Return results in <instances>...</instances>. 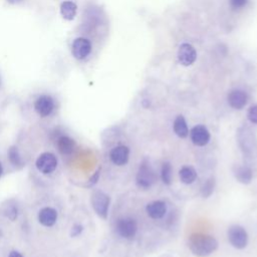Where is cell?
I'll return each mask as SVG.
<instances>
[{"label":"cell","instance_id":"1","mask_svg":"<svg viewBox=\"0 0 257 257\" xmlns=\"http://www.w3.org/2000/svg\"><path fill=\"white\" fill-rule=\"evenodd\" d=\"M188 246L195 256L206 257L212 254L218 248V241L211 235L194 233L189 238Z\"/></svg>","mask_w":257,"mask_h":257},{"label":"cell","instance_id":"2","mask_svg":"<svg viewBox=\"0 0 257 257\" xmlns=\"http://www.w3.org/2000/svg\"><path fill=\"white\" fill-rule=\"evenodd\" d=\"M157 181V175L149 163V161L144 160L138 170L137 177H136V183L139 188L142 189H150L155 182Z\"/></svg>","mask_w":257,"mask_h":257},{"label":"cell","instance_id":"3","mask_svg":"<svg viewBox=\"0 0 257 257\" xmlns=\"http://www.w3.org/2000/svg\"><path fill=\"white\" fill-rule=\"evenodd\" d=\"M91 206L94 212L102 219H106L108 215L110 198L109 196L101 190H95L91 194L90 198Z\"/></svg>","mask_w":257,"mask_h":257},{"label":"cell","instance_id":"4","mask_svg":"<svg viewBox=\"0 0 257 257\" xmlns=\"http://www.w3.org/2000/svg\"><path fill=\"white\" fill-rule=\"evenodd\" d=\"M228 240L236 249H244L248 243L247 231L240 225H233L228 229Z\"/></svg>","mask_w":257,"mask_h":257},{"label":"cell","instance_id":"5","mask_svg":"<svg viewBox=\"0 0 257 257\" xmlns=\"http://www.w3.org/2000/svg\"><path fill=\"white\" fill-rule=\"evenodd\" d=\"M115 230L117 234L127 240L133 239L138 231V224L137 221L133 218L125 217L117 220Z\"/></svg>","mask_w":257,"mask_h":257},{"label":"cell","instance_id":"6","mask_svg":"<svg viewBox=\"0 0 257 257\" xmlns=\"http://www.w3.org/2000/svg\"><path fill=\"white\" fill-rule=\"evenodd\" d=\"M35 165L42 174H51L57 167V159L53 154L46 152L37 158Z\"/></svg>","mask_w":257,"mask_h":257},{"label":"cell","instance_id":"7","mask_svg":"<svg viewBox=\"0 0 257 257\" xmlns=\"http://www.w3.org/2000/svg\"><path fill=\"white\" fill-rule=\"evenodd\" d=\"M71 52L72 55L76 59H84L86 58L89 53L91 52V43L87 38L84 37H78L76 38L71 46Z\"/></svg>","mask_w":257,"mask_h":257},{"label":"cell","instance_id":"8","mask_svg":"<svg viewBox=\"0 0 257 257\" xmlns=\"http://www.w3.org/2000/svg\"><path fill=\"white\" fill-rule=\"evenodd\" d=\"M35 111L42 117L48 116L54 109V100L50 95L42 94L34 102Z\"/></svg>","mask_w":257,"mask_h":257},{"label":"cell","instance_id":"9","mask_svg":"<svg viewBox=\"0 0 257 257\" xmlns=\"http://www.w3.org/2000/svg\"><path fill=\"white\" fill-rule=\"evenodd\" d=\"M197 58V52L190 43H182L178 49L179 62L184 66H189L195 62Z\"/></svg>","mask_w":257,"mask_h":257},{"label":"cell","instance_id":"10","mask_svg":"<svg viewBox=\"0 0 257 257\" xmlns=\"http://www.w3.org/2000/svg\"><path fill=\"white\" fill-rule=\"evenodd\" d=\"M190 138L194 145L204 147L210 141V133L205 125L197 124L190 131Z\"/></svg>","mask_w":257,"mask_h":257},{"label":"cell","instance_id":"11","mask_svg":"<svg viewBox=\"0 0 257 257\" xmlns=\"http://www.w3.org/2000/svg\"><path fill=\"white\" fill-rule=\"evenodd\" d=\"M238 142L241 150L245 154H250L254 148V137L247 127H241L238 131Z\"/></svg>","mask_w":257,"mask_h":257},{"label":"cell","instance_id":"12","mask_svg":"<svg viewBox=\"0 0 257 257\" xmlns=\"http://www.w3.org/2000/svg\"><path fill=\"white\" fill-rule=\"evenodd\" d=\"M248 101V95L244 90L233 89L228 94V103L235 109H242Z\"/></svg>","mask_w":257,"mask_h":257},{"label":"cell","instance_id":"13","mask_svg":"<svg viewBox=\"0 0 257 257\" xmlns=\"http://www.w3.org/2000/svg\"><path fill=\"white\" fill-rule=\"evenodd\" d=\"M130 158V149L125 146L114 147L109 153L110 161L116 166H124Z\"/></svg>","mask_w":257,"mask_h":257},{"label":"cell","instance_id":"14","mask_svg":"<svg viewBox=\"0 0 257 257\" xmlns=\"http://www.w3.org/2000/svg\"><path fill=\"white\" fill-rule=\"evenodd\" d=\"M146 211L149 217H151L152 219H162L167 212V205L164 201L161 200L153 201L147 205Z\"/></svg>","mask_w":257,"mask_h":257},{"label":"cell","instance_id":"15","mask_svg":"<svg viewBox=\"0 0 257 257\" xmlns=\"http://www.w3.org/2000/svg\"><path fill=\"white\" fill-rule=\"evenodd\" d=\"M57 220V212L51 207H44L38 213V221L45 227H51Z\"/></svg>","mask_w":257,"mask_h":257},{"label":"cell","instance_id":"16","mask_svg":"<svg viewBox=\"0 0 257 257\" xmlns=\"http://www.w3.org/2000/svg\"><path fill=\"white\" fill-rule=\"evenodd\" d=\"M234 176L236 180L244 185L250 184L253 178L252 170L247 166H236L234 168Z\"/></svg>","mask_w":257,"mask_h":257},{"label":"cell","instance_id":"17","mask_svg":"<svg viewBox=\"0 0 257 257\" xmlns=\"http://www.w3.org/2000/svg\"><path fill=\"white\" fill-rule=\"evenodd\" d=\"M57 148L62 155H70L75 149V143L69 137L62 136L57 140Z\"/></svg>","mask_w":257,"mask_h":257},{"label":"cell","instance_id":"18","mask_svg":"<svg viewBox=\"0 0 257 257\" xmlns=\"http://www.w3.org/2000/svg\"><path fill=\"white\" fill-rule=\"evenodd\" d=\"M77 11V6L72 1H64L60 5V13L61 16L66 20L74 19Z\"/></svg>","mask_w":257,"mask_h":257},{"label":"cell","instance_id":"19","mask_svg":"<svg viewBox=\"0 0 257 257\" xmlns=\"http://www.w3.org/2000/svg\"><path fill=\"white\" fill-rule=\"evenodd\" d=\"M173 128H174L175 134L182 139L187 138L189 135V128H188L186 119L184 118L183 115H178L175 118L174 123H173Z\"/></svg>","mask_w":257,"mask_h":257},{"label":"cell","instance_id":"20","mask_svg":"<svg viewBox=\"0 0 257 257\" xmlns=\"http://www.w3.org/2000/svg\"><path fill=\"white\" fill-rule=\"evenodd\" d=\"M180 180L182 183L186 185H190L195 182L197 178V172L196 170L191 166H184L180 172H179Z\"/></svg>","mask_w":257,"mask_h":257},{"label":"cell","instance_id":"21","mask_svg":"<svg viewBox=\"0 0 257 257\" xmlns=\"http://www.w3.org/2000/svg\"><path fill=\"white\" fill-rule=\"evenodd\" d=\"M215 189V179L213 177H210L207 179L204 184L201 187V195L203 198H209Z\"/></svg>","mask_w":257,"mask_h":257},{"label":"cell","instance_id":"22","mask_svg":"<svg viewBox=\"0 0 257 257\" xmlns=\"http://www.w3.org/2000/svg\"><path fill=\"white\" fill-rule=\"evenodd\" d=\"M8 159H9L10 163L15 167H21L23 165V162H22V159L20 157L19 151L14 146L10 147V149L8 150Z\"/></svg>","mask_w":257,"mask_h":257},{"label":"cell","instance_id":"23","mask_svg":"<svg viewBox=\"0 0 257 257\" xmlns=\"http://www.w3.org/2000/svg\"><path fill=\"white\" fill-rule=\"evenodd\" d=\"M161 178L165 185H170L172 183V166L169 162L163 163L161 170Z\"/></svg>","mask_w":257,"mask_h":257},{"label":"cell","instance_id":"24","mask_svg":"<svg viewBox=\"0 0 257 257\" xmlns=\"http://www.w3.org/2000/svg\"><path fill=\"white\" fill-rule=\"evenodd\" d=\"M247 117L252 123L257 124V104L250 106V108L247 111Z\"/></svg>","mask_w":257,"mask_h":257},{"label":"cell","instance_id":"25","mask_svg":"<svg viewBox=\"0 0 257 257\" xmlns=\"http://www.w3.org/2000/svg\"><path fill=\"white\" fill-rule=\"evenodd\" d=\"M100 168H98L95 172H94V174L90 177V179L88 180V182H87V187H92V186H94L96 183H97V181H98V179H99V176H100Z\"/></svg>","mask_w":257,"mask_h":257},{"label":"cell","instance_id":"26","mask_svg":"<svg viewBox=\"0 0 257 257\" xmlns=\"http://www.w3.org/2000/svg\"><path fill=\"white\" fill-rule=\"evenodd\" d=\"M229 1H230L231 7L233 9H235V10L243 8L247 4V2H248V0H229Z\"/></svg>","mask_w":257,"mask_h":257},{"label":"cell","instance_id":"27","mask_svg":"<svg viewBox=\"0 0 257 257\" xmlns=\"http://www.w3.org/2000/svg\"><path fill=\"white\" fill-rule=\"evenodd\" d=\"M6 216L10 219V220H15L17 217V209L14 206H10L9 208H7V210L5 211Z\"/></svg>","mask_w":257,"mask_h":257},{"label":"cell","instance_id":"28","mask_svg":"<svg viewBox=\"0 0 257 257\" xmlns=\"http://www.w3.org/2000/svg\"><path fill=\"white\" fill-rule=\"evenodd\" d=\"M82 230H83V228H82L81 225L75 224V225L71 228V233H70L71 237H76V236H78V235L82 232Z\"/></svg>","mask_w":257,"mask_h":257},{"label":"cell","instance_id":"29","mask_svg":"<svg viewBox=\"0 0 257 257\" xmlns=\"http://www.w3.org/2000/svg\"><path fill=\"white\" fill-rule=\"evenodd\" d=\"M8 257H23V256H22L21 253H19L18 251L13 250V251H11V252L9 253V256H8Z\"/></svg>","mask_w":257,"mask_h":257},{"label":"cell","instance_id":"30","mask_svg":"<svg viewBox=\"0 0 257 257\" xmlns=\"http://www.w3.org/2000/svg\"><path fill=\"white\" fill-rule=\"evenodd\" d=\"M9 2H11V3H18V2H20V1H22V0H8Z\"/></svg>","mask_w":257,"mask_h":257},{"label":"cell","instance_id":"31","mask_svg":"<svg viewBox=\"0 0 257 257\" xmlns=\"http://www.w3.org/2000/svg\"><path fill=\"white\" fill-rule=\"evenodd\" d=\"M2 175V166H1V163H0V176Z\"/></svg>","mask_w":257,"mask_h":257},{"label":"cell","instance_id":"32","mask_svg":"<svg viewBox=\"0 0 257 257\" xmlns=\"http://www.w3.org/2000/svg\"><path fill=\"white\" fill-rule=\"evenodd\" d=\"M0 85H1V77H0Z\"/></svg>","mask_w":257,"mask_h":257}]
</instances>
